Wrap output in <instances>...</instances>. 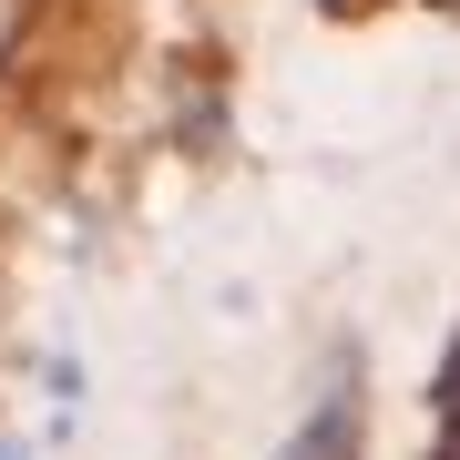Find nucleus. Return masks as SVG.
Returning <instances> with one entry per match:
<instances>
[{
	"instance_id": "1",
	"label": "nucleus",
	"mask_w": 460,
	"mask_h": 460,
	"mask_svg": "<svg viewBox=\"0 0 460 460\" xmlns=\"http://www.w3.org/2000/svg\"><path fill=\"white\" fill-rule=\"evenodd\" d=\"M277 460H358V378H348V368H338V389L307 410V429H296Z\"/></svg>"
}]
</instances>
